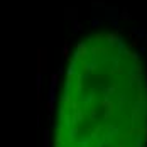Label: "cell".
Listing matches in <instances>:
<instances>
[{
    "label": "cell",
    "instance_id": "cell-1",
    "mask_svg": "<svg viewBox=\"0 0 147 147\" xmlns=\"http://www.w3.org/2000/svg\"><path fill=\"white\" fill-rule=\"evenodd\" d=\"M147 83L139 54L115 32L76 47L59 98L54 147H146Z\"/></svg>",
    "mask_w": 147,
    "mask_h": 147
}]
</instances>
